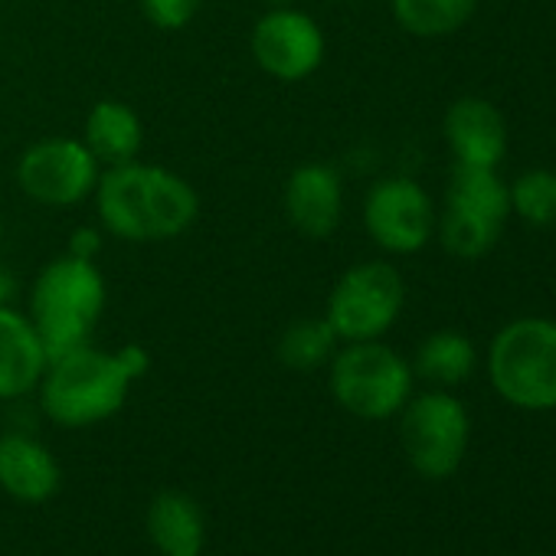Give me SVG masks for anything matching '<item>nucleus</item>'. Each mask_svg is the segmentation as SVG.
Returning a JSON list of instances; mask_svg holds the SVG:
<instances>
[{
  "label": "nucleus",
  "instance_id": "obj_23",
  "mask_svg": "<svg viewBox=\"0 0 556 556\" xmlns=\"http://www.w3.org/2000/svg\"><path fill=\"white\" fill-rule=\"evenodd\" d=\"M102 239H105L102 226H79V229H73V236H70V249H66V252L83 255V258H99V252H102Z\"/></svg>",
  "mask_w": 556,
  "mask_h": 556
},
{
  "label": "nucleus",
  "instance_id": "obj_10",
  "mask_svg": "<svg viewBox=\"0 0 556 556\" xmlns=\"http://www.w3.org/2000/svg\"><path fill=\"white\" fill-rule=\"evenodd\" d=\"M435 203L429 190L406 177H380L364 197V229L387 255H416L435 239Z\"/></svg>",
  "mask_w": 556,
  "mask_h": 556
},
{
  "label": "nucleus",
  "instance_id": "obj_17",
  "mask_svg": "<svg viewBox=\"0 0 556 556\" xmlns=\"http://www.w3.org/2000/svg\"><path fill=\"white\" fill-rule=\"evenodd\" d=\"M148 540L161 556H200L206 543V517L184 491H161L148 504Z\"/></svg>",
  "mask_w": 556,
  "mask_h": 556
},
{
  "label": "nucleus",
  "instance_id": "obj_12",
  "mask_svg": "<svg viewBox=\"0 0 556 556\" xmlns=\"http://www.w3.org/2000/svg\"><path fill=\"white\" fill-rule=\"evenodd\" d=\"M282 213L305 239H331L344 219V180L338 167L308 161L299 164L282 187Z\"/></svg>",
  "mask_w": 556,
  "mask_h": 556
},
{
  "label": "nucleus",
  "instance_id": "obj_9",
  "mask_svg": "<svg viewBox=\"0 0 556 556\" xmlns=\"http://www.w3.org/2000/svg\"><path fill=\"white\" fill-rule=\"evenodd\" d=\"M17 187L40 206L66 210L92 200L96 184L102 177V164L73 135H47L24 148L17 157Z\"/></svg>",
  "mask_w": 556,
  "mask_h": 556
},
{
  "label": "nucleus",
  "instance_id": "obj_1",
  "mask_svg": "<svg viewBox=\"0 0 556 556\" xmlns=\"http://www.w3.org/2000/svg\"><path fill=\"white\" fill-rule=\"evenodd\" d=\"M92 203L105 236L138 245L180 239L200 219L197 187L177 170L144 161L105 167Z\"/></svg>",
  "mask_w": 556,
  "mask_h": 556
},
{
  "label": "nucleus",
  "instance_id": "obj_2",
  "mask_svg": "<svg viewBox=\"0 0 556 556\" xmlns=\"http://www.w3.org/2000/svg\"><path fill=\"white\" fill-rule=\"evenodd\" d=\"M151 357L141 344H122L115 351L79 344L50 357L37 387L40 409L63 429H89L118 416L131 396V387L148 374Z\"/></svg>",
  "mask_w": 556,
  "mask_h": 556
},
{
  "label": "nucleus",
  "instance_id": "obj_25",
  "mask_svg": "<svg viewBox=\"0 0 556 556\" xmlns=\"http://www.w3.org/2000/svg\"><path fill=\"white\" fill-rule=\"evenodd\" d=\"M265 8H286V4H295V0H262Z\"/></svg>",
  "mask_w": 556,
  "mask_h": 556
},
{
  "label": "nucleus",
  "instance_id": "obj_21",
  "mask_svg": "<svg viewBox=\"0 0 556 556\" xmlns=\"http://www.w3.org/2000/svg\"><path fill=\"white\" fill-rule=\"evenodd\" d=\"M510 193V216L527 226L546 229L556 223V170L530 167L507 184Z\"/></svg>",
  "mask_w": 556,
  "mask_h": 556
},
{
  "label": "nucleus",
  "instance_id": "obj_19",
  "mask_svg": "<svg viewBox=\"0 0 556 556\" xmlns=\"http://www.w3.org/2000/svg\"><path fill=\"white\" fill-rule=\"evenodd\" d=\"M341 338L334 334V328L328 325V318H299L292 325H286V331L275 341V357L286 370L295 374H315L321 367L331 364V357L338 354Z\"/></svg>",
  "mask_w": 556,
  "mask_h": 556
},
{
  "label": "nucleus",
  "instance_id": "obj_26",
  "mask_svg": "<svg viewBox=\"0 0 556 556\" xmlns=\"http://www.w3.org/2000/svg\"><path fill=\"white\" fill-rule=\"evenodd\" d=\"M0 245H4V216H0Z\"/></svg>",
  "mask_w": 556,
  "mask_h": 556
},
{
  "label": "nucleus",
  "instance_id": "obj_8",
  "mask_svg": "<svg viewBox=\"0 0 556 556\" xmlns=\"http://www.w3.org/2000/svg\"><path fill=\"white\" fill-rule=\"evenodd\" d=\"M471 419L448 390L413 393L400 409V442L422 478H448L468 452Z\"/></svg>",
  "mask_w": 556,
  "mask_h": 556
},
{
  "label": "nucleus",
  "instance_id": "obj_18",
  "mask_svg": "<svg viewBox=\"0 0 556 556\" xmlns=\"http://www.w3.org/2000/svg\"><path fill=\"white\" fill-rule=\"evenodd\" d=\"M478 367L475 341L462 331H435L429 334L413 357V374L432 383L435 390H452L465 383Z\"/></svg>",
  "mask_w": 556,
  "mask_h": 556
},
{
  "label": "nucleus",
  "instance_id": "obj_5",
  "mask_svg": "<svg viewBox=\"0 0 556 556\" xmlns=\"http://www.w3.org/2000/svg\"><path fill=\"white\" fill-rule=\"evenodd\" d=\"M413 364L383 341L341 344L328 364V387L334 403L367 422L400 416L413 396Z\"/></svg>",
  "mask_w": 556,
  "mask_h": 556
},
{
  "label": "nucleus",
  "instance_id": "obj_20",
  "mask_svg": "<svg viewBox=\"0 0 556 556\" xmlns=\"http://www.w3.org/2000/svg\"><path fill=\"white\" fill-rule=\"evenodd\" d=\"M478 0H390L396 27L416 40H445L468 27Z\"/></svg>",
  "mask_w": 556,
  "mask_h": 556
},
{
  "label": "nucleus",
  "instance_id": "obj_7",
  "mask_svg": "<svg viewBox=\"0 0 556 556\" xmlns=\"http://www.w3.org/2000/svg\"><path fill=\"white\" fill-rule=\"evenodd\" d=\"M406 305V278L387 258L354 262L334 282L325 318L341 338V344L354 341H383L390 328L400 321Z\"/></svg>",
  "mask_w": 556,
  "mask_h": 556
},
{
  "label": "nucleus",
  "instance_id": "obj_24",
  "mask_svg": "<svg viewBox=\"0 0 556 556\" xmlns=\"http://www.w3.org/2000/svg\"><path fill=\"white\" fill-rule=\"evenodd\" d=\"M14 299H17V278L0 265V308L14 305Z\"/></svg>",
  "mask_w": 556,
  "mask_h": 556
},
{
  "label": "nucleus",
  "instance_id": "obj_22",
  "mask_svg": "<svg viewBox=\"0 0 556 556\" xmlns=\"http://www.w3.org/2000/svg\"><path fill=\"white\" fill-rule=\"evenodd\" d=\"M144 21L164 34L184 30L203 8V0H138Z\"/></svg>",
  "mask_w": 556,
  "mask_h": 556
},
{
  "label": "nucleus",
  "instance_id": "obj_28",
  "mask_svg": "<svg viewBox=\"0 0 556 556\" xmlns=\"http://www.w3.org/2000/svg\"><path fill=\"white\" fill-rule=\"evenodd\" d=\"M344 4H351V0H344Z\"/></svg>",
  "mask_w": 556,
  "mask_h": 556
},
{
  "label": "nucleus",
  "instance_id": "obj_3",
  "mask_svg": "<svg viewBox=\"0 0 556 556\" xmlns=\"http://www.w3.org/2000/svg\"><path fill=\"white\" fill-rule=\"evenodd\" d=\"M109 305V282L96 258L63 252L50 258L30 289L27 318L50 357L89 344Z\"/></svg>",
  "mask_w": 556,
  "mask_h": 556
},
{
  "label": "nucleus",
  "instance_id": "obj_11",
  "mask_svg": "<svg viewBox=\"0 0 556 556\" xmlns=\"http://www.w3.org/2000/svg\"><path fill=\"white\" fill-rule=\"evenodd\" d=\"M252 63L275 83H305L325 63L328 40L321 24L295 4L265 8L249 34Z\"/></svg>",
  "mask_w": 556,
  "mask_h": 556
},
{
  "label": "nucleus",
  "instance_id": "obj_14",
  "mask_svg": "<svg viewBox=\"0 0 556 556\" xmlns=\"http://www.w3.org/2000/svg\"><path fill=\"white\" fill-rule=\"evenodd\" d=\"M63 471L56 455L27 432L0 435V491L24 504H43L60 491Z\"/></svg>",
  "mask_w": 556,
  "mask_h": 556
},
{
  "label": "nucleus",
  "instance_id": "obj_6",
  "mask_svg": "<svg viewBox=\"0 0 556 556\" xmlns=\"http://www.w3.org/2000/svg\"><path fill=\"white\" fill-rule=\"evenodd\" d=\"M510 219L507 180L494 167H452L442 210L435 216V236L455 258L488 255Z\"/></svg>",
  "mask_w": 556,
  "mask_h": 556
},
{
  "label": "nucleus",
  "instance_id": "obj_13",
  "mask_svg": "<svg viewBox=\"0 0 556 556\" xmlns=\"http://www.w3.org/2000/svg\"><path fill=\"white\" fill-rule=\"evenodd\" d=\"M445 144L458 167H501L507 157V122L501 109L481 96H462L448 105L445 122Z\"/></svg>",
  "mask_w": 556,
  "mask_h": 556
},
{
  "label": "nucleus",
  "instance_id": "obj_16",
  "mask_svg": "<svg viewBox=\"0 0 556 556\" xmlns=\"http://www.w3.org/2000/svg\"><path fill=\"white\" fill-rule=\"evenodd\" d=\"M83 144L92 151V157L105 167L131 164L141 157L144 148V125L141 115L122 102V99H99L83 125Z\"/></svg>",
  "mask_w": 556,
  "mask_h": 556
},
{
  "label": "nucleus",
  "instance_id": "obj_27",
  "mask_svg": "<svg viewBox=\"0 0 556 556\" xmlns=\"http://www.w3.org/2000/svg\"><path fill=\"white\" fill-rule=\"evenodd\" d=\"M0 43H4V34H0Z\"/></svg>",
  "mask_w": 556,
  "mask_h": 556
},
{
  "label": "nucleus",
  "instance_id": "obj_4",
  "mask_svg": "<svg viewBox=\"0 0 556 556\" xmlns=\"http://www.w3.org/2000/svg\"><path fill=\"white\" fill-rule=\"evenodd\" d=\"M488 377L517 409H556V321L527 315L504 325L488 348Z\"/></svg>",
  "mask_w": 556,
  "mask_h": 556
},
{
  "label": "nucleus",
  "instance_id": "obj_15",
  "mask_svg": "<svg viewBox=\"0 0 556 556\" xmlns=\"http://www.w3.org/2000/svg\"><path fill=\"white\" fill-rule=\"evenodd\" d=\"M50 354L34 331L27 312L14 305L0 308V403L37 393Z\"/></svg>",
  "mask_w": 556,
  "mask_h": 556
}]
</instances>
